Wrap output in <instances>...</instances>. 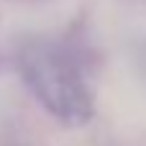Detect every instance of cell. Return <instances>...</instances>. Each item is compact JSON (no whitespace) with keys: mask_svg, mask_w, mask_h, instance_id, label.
<instances>
[{"mask_svg":"<svg viewBox=\"0 0 146 146\" xmlns=\"http://www.w3.org/2000/svg\"><path fill=\"white\" fill-rule=\"evenodd\" d=\"M18 72L36 103L62 126L80 128L92 121V92L74 62V56L49 41L31 38L18 51Z\"/></svg>","mask_w":146,"mask_h":146,"instance_id":"obj_1","label":"cell"}]
</instances>
